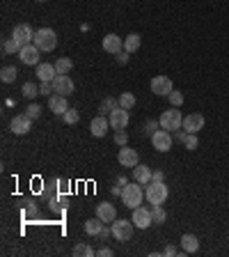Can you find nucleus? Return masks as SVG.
<instances>
[{
  "label": "nucleus",
  "mask_w": 229,
  "mask_h": 257,
  "mask_svg": "<svg viewBox=\"0 0 229 257\" xmlns=\"http://www.w3.org/2000/svg\"><path fill=\"white\" fill-rule=\"evenodd\" d=\"M33 44L39 48V51H53V48L58 46V35H55V30H51V28H39V30H34Z\"/></svg>",
  "instance_id": "nucleus-1"
},
{
  "label": "nucleus",
  "mask_w": 229,
  "mask_h": 257,
  "mask_svg": "<svg viewBox=\"0 0 229 257\" xmlns=\"http://www.w3.org/2000/svg\"><path fill=\"white\" fill-rule=\"evenodd\" d=\"M161 129H165V131H179L183 126V117H181V110H179L177 106H172L170 110H165L163 115H161Z\"/></svg>",
  "instance_id": "nucleus-2"
},
{
  "label": "nucleus",
  "mask_w": 229,
  "mask_h": 257,
  "mask_svg": "<svg viewBox=\"0 0 229 257\" xmlns=\"http://www.w3.org/2000/svg\"><path fill=\"white\" fill-rule=\"evenodd\" d=\"M167 195H170V191H167V186L163 182H149L147 191H144V198L151 205H163L165 200H167Z\"/></svg>",
  "instance_id": "nucleus-3"
},
{
  "label": "nucleus",
  "mask_w": 229,
  "mask_h": 257,
  "mask_svg": "<svg viewBox=\"0 0 229 257\" xmlns=\"http://www.w3.org/2000/svg\"><path fill=\"white\" fill-rule=\"evenodd\" d=\"M122 202L129 209H135V207L142 205V186L140 184H126L122 188Z\"/></svg>",
  "instance_id": "nucleus-4"
},
{
  "label": "nucleus",
  "mask_w": 229,
  "mask_h": 257,
  "mask_svg": "<svg viewBox=\"0 0 229 257\" xmlns=\"http://www.w3.org/2000/svg\"><path fill=\"white\" fill-rule=\"evenodd\" d=\"M112 237L117 239V241H122V244H124V241H129V239H133V223L131 220H119V218H115V220H112Z\"/></svg>",
  "instance_id": "nucleus-5"
},
{
  "label": "nucleus",
  "mask_w": 229,
  "mask_h": 257,
  "mask_svg": "<svg viewBox=\"0 0 229 257\" xmlns=\"http://www.w3.org/2000/svg\"><path fill=\"white\" fill-rule=\"evenodd\" d=\"M133 225L135 227H140V230H147V227H151L154 225V216H151V209H147V207H135L133 209Z\"/></svg>",
  "instance_id": "nucleus-6"
},
{
  "label": "nucleus",
  "mask_w": 229,
  "mask_h": 257,
  "mask_svg": "<svg viewBox=\"0 0 229 257\" xmlns=\"http://www.w3.org/2000/svg\"><path fill=\"white\" fill-rule=\"evenodd\" d=\"M39 48L34 46V44H26V46L21 48L19 51V58H21V62H23V65H28V67H37L41 62V55H39Z\"/></svg>",
  "instance_id": "nucleus-7"
},
{
  "label": "nucleus",
  "mask_w": 229,
  "mask_h": 257,
  "mask_svg": "<svg viewBox=\"0 0 229 257\" xmlns=\"http://www.w3.org/2000/svg\"><path fill=\"white\" fill-rule=\"evenodd\" d=\"M151 145L156 152H170L172 147V133L165 131V129H158L154 136H151Z\"/></svg>",
  "instance_id": "nucleus-8"
},
{
  "label": "nucleus",
  "mask_w": 229,
  "mask_h": 257,
  "mask_svg": "<svg viewBox=\"0 0 229 257\" xmlns=\"http://www.w3.org/2000/svg\"><path fill=\"white\" fill-rule=\"evenodd\" d=\"M9 129H12L14 136H26V133L33 129V119L28 117L26 112H23V115H14L12 122H9Z\"/></svg>",
  "instance_id": "nucleus-9"
},
{
  "label": "nucleus",
  "mask_w": 229,
  "mask_h": 257,
  "mask_svg": "<svg viewBox=\"0 0 229 257\" xmlns=\"http://www.w3.org/2000/svg\"><path fill=\"white\" fill-rule=\"evenodd\" d=\"M108 119H110V129H115V131H124L126 126H129V110L126 108H122L119 106L117 110H112L110 115H108Z\"/></svg>",
  "instance_id": "nucleus-10"
},
{
  "label": "nucleus",
  "mask_w": 229,
  "mask_h": 257,
  "mask_svg": "<svg viewBox=\"0 0 229 257\" xmlns=\"http://www.w3.org/2000/svg\"><path fill=\"white\" fill-rule=\"evenodd\" d=\"M174 90L172 87V80L167 76H154L151 78V92L156 97H170V92Z\"/></svg>",
  "instance_id": "nucleus-11"
},
{
  "label": "nucleus",
  "mask_w": 229,
  "mask_h": 257,
  "mask_svg": "<svg viewBox=\"0 0 229 257\" xmlns=\"http://www.w3.org/2000/svg\"><path fill=\"white\" fill-rule=\"evenodd\" d=\"M53 92L55 94H62V97H69L73 92V80L66 76V73H58L53 78Z\"/></svg>",
  "instance_id": "nucleus-12"
},
{
  "label": "nucleus",
  "mask_w": 229,
  "mask_h": 257,
  "mask_svg": "<svg viewBox=\"0 0 229 257\" xmlns=\"http://www.w3.org/2000/svg\"><path fill=\"white\" fill-rule=\"evenodd\" d=\"M12 37H14V39H16V41H19L21 46H26V44H33L34 33H33V28L28 26V23H19V26L14 28Z\"/></svg>",
  "instance_id": "nucleus-13"
},
{
  "label": "nucleus",
  "mask_w": 229,
  "mask_h": 257,
  "mask_svg": "<svg viewBox=\"0 0 229 257\" xmlns=\"http://www.w3.org/2000/svg\"><path fill=\"white\" fill-rule=\"evenodd\" d=\"M183 131L188 133H199L204 129V117L199 115V112H193V115H188V117H183Z\"/></svg>",
  "instance_id": "nucleus-14"
},
{
  "label": "nucleus",
  "mask_w": 229,
  "mask_h": 257,
  "mask_svg": "<svg viewBox=\"0 0 229 257\" xmlns=\"http://www.w3.org/2000/svg\"><path fill=\"white\" fill-rule=\"evenodd\" d=\"M108 129H110V119H105V115H98V117H94L90 122V131L97 138H103L105 133H108Z\"/></svg>",
  "instance_id": "nucleus-15"
},
{
  "label": "nucleus",
  "mask_w": 229,
  "mask_h": 257,
  "mask_svg": "<svg viewBox=\"0 0 229 257\" xmlns=\"http://www.w3.org/2000/svg\"><path fill=\"white\" fill-rule=\"evenodd\" d=\"M117 161H119V165H124V168H135V165H137V152L124 145L122 149H119Z\"/></svg>",
  "instance_id": "nucleus-16"
},
{
  "label": "nucleus",
  "mask_w": 229,
  "mask_h": 257,
  "mask_svg": "<svg viewBox=\"0 0 229 257\" xmlns=\"http://www.w3.org/2000/svg\"><path fill=\"white\" fill-rule=\"evenodd\" d=\"M103 48L108 53H112V55H117L119 51H124V44H122V37L119 35H115V33H110V35H105L103 37Z\"/></svg>",
  "instance_id": "nucleus-17"
},
{
  "label": "nucleus",
  "mask_w": 229,
  "mask_h": 257,
  "mask_svg": "<svg viewBox=\"0 0 229 257\" xmlns=\"http://www.w3.org/2000/svg\"><path fill=\"white\" fill-rule=\"evenodd\" d=\"M48 108H51V112H55V115H65V112L69 110L66 97H62V94H53V97H48Z\"/></svg>",
  "instance_id": "nucleus-18"
},
{
  "label": "nucleus",
  "mask_w": 229,
  "mask_h": 257,
  "mask_svg": "<svg viewBox=\"0 0 229 257\" xmlns=\"http://www.w3.org/2000/svg\"><path fill=\"white\" fill-rule=\"evenodd\" d=\"M97 216L101 218L105 225H108V223H112V220L117 218V209H115L110 202H101V205L97 207Z\"/></svg>",
  "instance_id": "nucleus-19"
},
{
  "label": "nucleus",
  "mask_w": 229,
  "mask_h": 257,
  "mask_svg": "<svg viewBox=\"0 0 229 257\" xmlns=\"http://www.w3.org/2000/svg\"><path fill=\"white\" fill-rule=\"evenodd\" d=\"M55 76H58L55 65H51V62H39V65H37V78L39 80H48V83H53Z\"/></svg>",
  "instance_id": "nucleus-20"
},
{
  "label": "nucleus",
  "mask_w": 229,
  "mask_h": 257,
  "mask_svg": "<svg viewBox=\"0 0 229 257\" xmlns=\"http://www.w3.org/2000/svg\"><path fill=\"white\" fill-rule=\"evenodd\" d=\"M105 223L101 220V218H90V220H85V232L90 234V237H101V232H103Z\"/></svg>",
  "instance_id": "nucleus-21"
},
{
  "label": "nucleus",
  "mask_w": 229,
  "mask_h": 257,
  "mask_svg": "<svg viewBox=\"0 0 229 257\" xmlns=\"http://www.w3.org/2000/svg\"><path fill=\"white\" fill-rule=\"evenodd\" d=\"M181 248H183L186 255L197 253V251H199V239H197L195 234H183V237H181Z\"/></svg>",
  "instance_id": "nucleus-22"
},
{
  "label": "nucleus",
  "mask_w": 229,
  "mask_h": 257,
  "mask_svg": "<svg viewBox=\"0 0 229 257\" xmlns=\"http://www.w3.org/2000/svg\"><path fill=\"white\" fill-rule=\"evenodd\" d=\"M151 172H154V170H149L147 165L137 163L135 168H133V177H135L137 184H149V182H151Z\"/></svg>",
  "instance_id": "nucleus-23"
},
{
  "label": "nucleus",
  "mask_w": 229,
  "mask_h": 257,
  "mask_svg": "<svg viewBox=\"0 0 229 257\" xmlns=\"http://www.w3.org/2000/svg\"><path fill=\"white\" fill-rule=\"evenodd\" d=\"M140 41H142V37H140L137 33H131V35H129V37L124 39V51H126V53H135L137 48H140Z\"/></svg>",
  "instance_id": "nucleus-24"
},
{
  "label": "nucleus",
  "mask_w": 229,
  "mask_h": 257,
  "mask_svg": "<svg viewBox=\"0 0 229 257\" xmlns=\"http://www.w3.org/2000/svg\"><path fill=\"white\" fill-rule=\"evenodd\" d=\"M119 108V99H112V97H105L103 101H101V106H98V112L101 115H110L112 110H117Z\"/></svg>",
  "instance_id": "nucleus-25"
},
{
  "label": "nucleus",
  "mask_w": 229,
  "mask_h": 257,
  "mask_svg": "<svg viewBox=\"0 0 229 257\" xmlns=\"http://www.w3.org/2000/svg\"><path fill=\"white\" fill-rule=\"evenodd\" d=\"M16 76H19V69H16V67H2V72H0L2 83H14Z\"/></svg>",
  "instance_id": "nucleus-26"
},
{
  "label": "nucleus",
  "mask_w": 229,
  "mask_h": 257,
  "mask_svg": "<svg viewBox=\"0 0 229 257\" xmlns=\"http://www.w3.org/2000/svg\"><path fill=\"white\" fill-rule=\"evenodd\" d=\"M151 216H154V223L156 225H163L167 214H165V209L161 205H151Z\"/></svg>",
  "instance_id": "nucleus-27"
},
{
  "label": "nucleus",
  "mask_w": 229,
  "mask_h": 257,
  "mask_svg": "<svg viewBox=\"0 0 229 257\" xmlns=\"http://www.w3.org/2000/svg\"><path fill=\"white\" fill-rule=\"evenodd\" d=\"M73 257H92L94 255V251H92L87 244H76L73 246V251H71Z\"/></svg>",
  "instance_id": "nucleus-28"
},
{
  "label": "nucleus",
  "mask_w": 229,
  "mask_h": 257,
  "mask_svg": "<svg viewBox=\"0 0 229 257\" xmlns=\"http://www.w3.org/2000/svg\"><path fill=\"white\" fill-rule=\"evenodd\" d=\"M119 106L126 108V110H131L133 106H135V94L133 92H122V97H119Z\"/></svg>",
  "instance_id": "nucleus-29"
},
{
  "label": "nucleus",
  "mask_w": 229,
  "mask_h": 257,
  "mask_svg": "<svg viewBox=\"0 0 229 257\" xmlns=\"http://www.w3.org/2000/svg\"><path fill=\"white\" fill-rule=\"evenodd\" d=\"M55 69H58V73H69L73 69V62L69 58H60L58 62H55Z\"/></svg>",
  "instance_id": "nucleus-30"
},
{
  "label": "nucleus",
  "mask_w": 229,
  "mask_h": 257,
  "mask_svg": "<svg viewBox=\"0 0 229 257\" xmlns=\"http://www.w3.org/2000/svg\"><path fill=\"white\" fill-rule=\"evenodd\" d=\"M37 94H39V87L34 85V83H30V80H28V83H23V97H26V99L33 101Z\"/></svg>",
  "instance_id": "nucleus-31"
},
{
  "label": "nucleus",
  "mask_w": 229,
  "mask_h": 257,
  "mask_svg": "<svg viewBox=\"0 0 229 257\" xmlns=\"http://www.w3.org/2000/svg\"><path fill=\"white\" fill-rule=\"evenodd\" d=\"M21 48H23V46H21V44L14 39V37H9V39L2 41V51H5V53H19Z\"/></svg>",
  "instance_id": "nucleus-32"
},
{
  "label": "nucleus",
  "mask_w": 229,
  "mask_h": 257,
  "mask_svg": "<svg viewBox=\"0 0 229 257\" xmlns=\"http://www.w3.org/2000/svg\"><path fill=\"white\" fill-rule=\"evenodd\" d=\"M65 117V122L66 124H78V119H80V115H78V110H73V108H69V110L62 115Z\"/></svg>",
  "instance_id": "nucleus-33"
},
{
  "label": "nucleus",
  "mask_w": 229,
  "mask_h": 257,
  "mask_svg": "<svg viewBox=\"0 0 229 257\" xmlns=\"http://www.w3.org/2000/svg\"><path fill=\"white\" fill-rule=\"evenodd\" d=\"M26 115H28L30 119H37V117L41 115V106H39V104H30V106L26 108Z\"/></svg>",
  "instance_id": "nucleus-34"
},
{
  "label": "nucleus",
  "mask_w": 229,
  "mask_h": 257,
  "mask_svg": "<svg viewBox=\"0 0 229 257\" xmlns=\"http://www.w3.org/2000/svg\"><path fill=\"white\" fill-rule=\"evenodd\" d=\"M170 104L177 106V108H181V106H183V92H179V90H172V92H170Z\"/></svg>",
  "instance_id": "nucleus-35"
},
{
  "label": "nucleus",
  "mask_w": 229,
  "mask_h": 257,
  "mask_svg": "<svg viewBox=\"0 0 229 257\" xmlns=\"http://www.w3.org/2000/svg\"><path fill=\"white\" fill-rule=\"evenodd\" d=\"M158 124H161V122H156V119H151V122H147V126H144L142 131H144V133H147V136H154V133H156V131H158V129H156V126H158Z\"/></svg>",
  "instance_id": "nucleus-36"
},
{
  "label": "nucleus",
  "mask_w": 229,
  "mask_h": 257,
  "mask_svg": "<svg viewBox=\"0 0 229 257\" xmlns=\"http://www.w3.org/2000/svg\"><path fill=\"white\" fill-rule=\"evenodd\" d=\"M126 140H129L126 131H117V133H115V143H117V145H122V147H124V145H126Z\"/></svg>",
  "instance_id": "nucleus-37"
},
{
  "label": "nucleus",
  "mask_w": 229,
  "mask_h": 257,
  "mask_svg": "<svg viewBox=\"0 0 229 257\" xmlns=\"http://www.w3.org/2000/svg\"><path fill=\"white\" fill-rule=\"evenodd\" d=\"M51 90H53V83H48V80H41L39 94H48V97H51Z\"/></svg>",
  "instance_id": "nucleus-38"
},
{
  "label": "nucleus",
  "mask_w": 229,
  "mask_h": 257,
  "mask_svg": "<svg viewBox=\"0 0 229 257\" xmlns=\"http://www.w3.org/2000/svg\"><path fill=\"white\" fill-rule=\"evenodd\" d=\"M51 209L53 211H62L65 209V200H51Z\"/></svg>",
  "instance_id": "nucleus-39"
},
{
  "label": "nucleus",
  "mask_w": 229,
  "mask_h": 257,
  "mask_svg": "<svg viewBox=\"0 0 229 257\" xmlns=\"http://www.w3.org/2000/svg\"><path fill=\"white\" fill-rule=\"evenodd\" d=\"M97 255H98V257H112L115 253H112V248H101V251H98Z\"/></svg>",
  "instance_id": "nucleus-40"
},
{
  "label": "nucleus",
  "mask_w": 229,
  "mask_h": 257,
  "mask_svg": "<svg viewBox=\"0 0 229 257\" xmlns=\"http://www.w3.org/2000/svg\"><path fill=\"white\" fill-rule=\"evenodd\" d=\"M117 62H119V65H126V62H129V55H126L124 51H119L117 53Z\"/></svg>",
  "instance_id": "nucleus-41"
},
{
  "label": "nucleus",
  "mask_w": 229,
  "mask_h": 257,
  "mask_svg": "<svg viewBox=\"0 0 229 257\" xmlns=\"http://www.w3.org/2000/svg\"><path fill=\"white\" fill-rule=\"evenodd\" d=\"M177 248L174 246H165V251H163V255H167V257H172V255H177Z\"/></svg>",
  "instance_id": "nucleus-42"
},
{
  "label": "nucleus",
  "mask_w": 229,
  "mask_h": 257,
  "mask_svg": "<svg viewBox=\"0 0 229 257\" xmlns=\"http://www.w3.org/2000/svg\"><path fill=\"white\" fill-rule=\"evenodd\" d=\"M151 182H163V172L154 170V172H151Z\"/></svg>",
  "instance_id": "nucleus-43"
},
{
  "label": "nucleus",
  "mask_w": 229,
  "mask_h": 257,
  "mask_svg": "<svg viewBox=\"0 0 229 257\" xmlns=\"http://www.w3.org/2000/svg\"><path fill=\"white\" fill-rule=\"evenodd\" d=\"M117 184H119V186H126L129 182H126V177H119V179H117Z\"/></svg>",
  "instance_id": "nucleus-44"
},
{
  "label": "nucleus",
  "mask_w": 229,
  "mask_h": 257,
  "mask_svg": "<svg viewBox=\"0 0 229 257\" xmlns=\"http://www.w3.org/2000/svg\"><path fill=\"white\" fill-rule=\"evenodd\" d=\"M37 2H46V0H37Z\"/></svg>",
  "instance_id": "nucleus-45"
}]
</instances>
